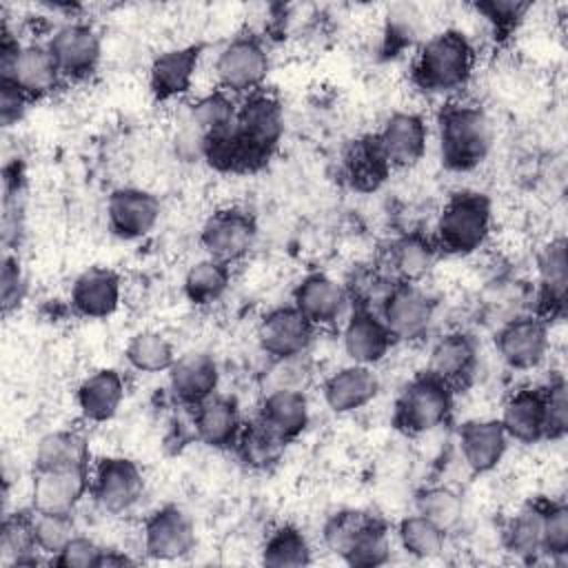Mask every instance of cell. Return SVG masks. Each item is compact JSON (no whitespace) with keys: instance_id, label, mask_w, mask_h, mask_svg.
Instances as JSON below:
<instances>
[{"instance_id":"8d00e7d4","label":"cell","mask_w":568,"mask_h":568,"mask_svg":"<svg viewBox=\"0 0 568 568\" xmlns=\"http://www.w3.org/2000/svg\"><path fill=\"white\" fill-rule=\"evenodd\" d=\"M390 557V539H388V528L377 515H368L353 541L348 544L346 552L342 559L348 566H359V568H375L386 564Z\"/></svg>"},{"instance_id":"e0dca14e","label":"cell","mask_w":568,"mask_h":568,"mask_svg":"<svg viewBox=\"0 0 568 568\" xmlns=\"http://www.w3.org/2000/svg\"><path fill=\"white\" fill-rule=\"evenodd\" d=\"M344 351L353 364L373 366L388 353L395 337L390 335L384 320L368 306H355L344 324Z\"/></svg>"},{"instance_id":"8992f818","label":"cell","mask_w":568,"mask_h":568,"mask_svg":"<svg viewBox=\"0 0 568 568\" xmlns=\"http://www.w3.org/2000/svg\"><path fill=\"white\" fill-rule=\"evenodd\" d=\"M233 129L244 146L264 166L282 140L284 109L275 95L262 89L253 91L237 106Z\"/></svg>"},{"instance_id":"60d3db41","label":"cell","mask_w":568,"mask_h":568,"mask_svg":"<svg viewBox=\"0 0 568 568\" xmlns=\"http://www.w3.org/2000/svg\"><path fill=\"white\" fill-rule=\"evenodd\" d=\"M415 510L448 532L462 521L464 501L448 486H426L415 495Z\"/></svg>"},{"instance_id":"52a82bcc","label":"cell","mask_w":568,"mask_h":568,"mask_svg":"<svg viewBox=\"0 0 568 568\" xmlns=\"http://www.w3.org/2000/svg\"><path fill=\"white\" fill-rule=\"evenodd\" d=\"M144 490V477L140 466L126 457H104L98 462L89 495L100 510L109 515H122L138 504Z\"/></svg>"},{"instance_id":"cb8c5ba5","label":"cell","mask_w":568,"mask_h":568,"mask_svg":"<svg viewBox=\"0 0 568 568\" xmlns=\"http://www.w3.org/2000/svg\"><path fill=\"white\" fill-rule=\"evenodd\" d=\"M508 435L499 419H470L459 428V450L473 473H490L504 459Z\"/></svg>"},{"instance_id":"c3c4849f","label":"cell","mask_w":568,"mask_h":568,"mask_svg":"<svg viewBox=\"0 0 568 568\" xmlns=\"http://www.w3.org/2000/svg\"><path fill=\"white\" fill-rule=\"evenodd\" d=\"M475 9L486 16V20L493 24L495 33L506 36L530 9V2H519V0H486L477 2Z\"/></svg>"},{"instance_id":"f35d334b","label":"cell","mask_w":568,"mask_h":568,"mask_svg":"<svg viewBox=\"0 0 568 568\" xmlns=\"http://www.w3.org/2000/svg\"><path fill=\"white\" fill-rule=\"evenodd\" d=\"M311 546L308 539L295 526L275 528L262 548V564L275 568H297L311 564Z\"/></svg>"},{"instance_id":"7c38bea8","label":"cell","mask_w":568,"mask_h":568,"mask_svg":"<svg viewBox=\"0 0 568 568\" xmlns=\"http://www.w3.org/2000/svg\"><path fill=\"white\" fill-rule=\"evenodd\" d=\"M62 78L84 80L89 78L100 62V36L87 22H67L55 29L47 42Z\"/></svg>"},{"instance_id":"74e56055","label":"cell","mask_w":568,"mask_h":568,"mask_svg":"<svg viewBox=\"0 0 568 568\" xmlns=\"http://www.w3.org/2000/svg\"><path fill=\"white\" fill-rule=\"evenodd\" d=\"M231 264L206 257L193 264L184 275V295L191 304L206 306L217 302L231 284Z\"/></svg>"},{"instance_id":"d6a6232c","label":"cell","mask_w":568,"mask_h":568,"mask_svg":"<svg viewBox=\"0 0 568 568\" xmlns=\"http://www.w3.org/2000/svg\"><path fill=\"white\" fill-rule=\"evenodd\" d=\"M89 466L87 439L75 430H53L40 437L33 455V470Z\"/></svg>"},{"instance_id":"ee69618b","label":"cell","mask_w":568,"mask_h":568,"mask_svg":"<svg viewBox=\"0 0 568 568\" xmlns=\"http://www.w3.org/2000/svg\"><path fill=\"white\" fill-rule=\"evenodd\" d=\"M235 115H237V106L229 95V91L224 89L202 95L191 106V120L202 131V135L231 129L235 122Z\"/></svg>"},{"instance_id":"44dd1931","label":"cell","mask_w":568,"mask_h":568,"mask_svg":"<svg viewBox=\"0 0 568 568\" xmlns=\"http://www.w3.org/2000/svg\"><path fill=\"white\" fill-rule=\"evenodd\" d=\"M202 55V44H186L160 53L149 69V87L158 102L184 95L191 89L197 62Z\"/></svg>"},{"instance_id":"ac0fdd59","label":"cell","mask_w":568,"mask_h":568,"mask_svg":"<svg viewBox=\"0 0 568 568\" xmlns=\"http://www.w3.org/2000/svg\"><path fill=\"white\" fill-rule=\"evenodd\" d=\"M539 288H537V313L544 322L564 317L566 311V288H568V262H566V240H550L537 255Z\"/></svg>"},{"instance_id":"4316f807","label":"cell","mask_w":568,"mask_h":568,"mask_svg":"<svg viewBox=\"0 0 568 568\" xmlns=\"http://www.w3.org/2000/svg\"><path fill=\"white\" fill-rule=\"evenodd\" d=\"M195 435L202 444L211 448H233L242 430V417L237 402L224 395H211L195 406L193 415Z\"/></svg>"},{"instance_id":"681fc988","label":"cell","mask_w":568,"mask_h":568,"mask_svg":"<svg viewBox=\"0 0 568 568\" xmlns=\"http://www.w3.org/2000/svg\"><path fill=\"white\" fill-rule=\"evenodd\" d=\"M24 291H27V282H24L20 262L11 255H4L2 268H0V306L4 315H9L22 304Z\"/></svg>"},{"instance_id":"836d02e7","label":"cell","mask_w":568,"mask_h":568,"mask_svg":"<svg viewBox=\"0 0 568 568\" xmlns=\"http://www.w3.org/2000/svg\"><path fill=\"white\" fill-rule=\"evenodd\" d=\"M344 166L351 184L359 191L377 189L388 178L390 171V164L386 162L375 135L355 140L346 151Z\"/></svg>"},{"instance_id":"e575fe53","label":"cell","mask_w":568,"mask_h":568,"mask_svg":"<svg viewBox=\"0 0 568 568\" xmlns=\"http://www.w3.org/2000/svg\"><path fill=\"white\" fill-rule=\"evenodd\" d=\"M33 513L20 510L2 519L0 528V559L4 566H38L42 555L33 541Z\"/></svg>"},{"instance_id":"4fadbf2b","label":"cell","mask_w":568,"mask_h":568,"mask_svg":"<svg viewBox=\"0 0 568 568\" xmlns=\"http://www.w3.org/2000/svg\"><path fill=\"white\" fill-rule=\"evenodd\" d=\"M142 537L146 555L160 561L186 557L195 546L193 524L189 515L175 504H166L153 510L144 521Z\"/></svg>"},{"instance_id":"ba28073f","label":"cell","mask_w":568,"mask_h":568,"mask_svg":"<svg viewBox=\"0 0 568 568\" xmlns=\"http://www.w3.org/2000/svg\"><path fill=\"white\" fill-rule=\"evenodd\" d=\"M268 73V55L255 36H237L226 42L215 58V75L224 91H260Z\"/></svg>"},{"instance_id":"816d5d0a","label":"cell","mask_w":568,"mask_h":568,"mask_svg":"<svg viewBox=\"0 0 568 568\" xmlns=\"http://www.w3.org/2000/svg\"><path fill=\"white\" fill-rule=\"evenodd\" d=\"M29 102L31 100L13 82L0 80V120H2V126L16 124L22 118V113L27 111Z\"/></svg>"},{"instance_id":"b9f144b4","label":"cell","mask_w":568,"mask_h":568,"mask_svg":"<svg viewBox=\"0 0 568 568\" xmlns=\"http://www.w3.org/2000/svg\"><path fill=\"white\" fill-rule=\"evenodd\" d=\"M397 537H399L402 548L408 555H413L417 559H430V557H437L442 552L446 532L437 524L426 519L424 515L415 513V515H408L399 521Z\"/></svg>"},{"instance_id":"f546056e","label":"cell","mask_w":568,"mask_h":568,"mask_svg":"<svg viewBox=\"0 0 568 568\" xmlns=\"http://www.w3.org/2000/svg\"><path fill=\"white\" fill-rule=\"evenodd\" d=\"M437 244L433 237L422 233H406L390 242L386 264L393 273V282H413L417 284L437 260Z\"/></svg>"},{"instance_id":"83f0119b","label":"cell","mask_w":568,"mask_h":568,"mask_svg":"<svg viewBox=\"0 0 568 568\" xmlns=\"http://www.w3.org/2000/svg\"><path fill=\"white\" fill-rule=\"evenodd\" d=\"M379 393V379L371 366L351 364L324 382V399L337 415L353 413L373 402Z\"/></svg>"},{"instance_id":"7402d4cb","label":"cell","mask_w":568,"mask_h":568,"mask_svg":"<svg viewBox=\"0 0 568 568\" xmlns=\"http://www.w3.org/2000/svg\"><path fill=\"white\" fill-rule=\"evenodd\" d=\"M346 291L324 273L306 275L293 291V306L313 326H328L337 322L346 308Z\"/></svg>"},{"instance_id":"ffe728a7","label":"cell","mask_w":568,"mask_h":568,"mask_svg":"<svg viewBox=\"0 0 568 568\" xmlns=\"http://www.w3.org/2000/svg\"><path fill=\"white\" fill-rule=\"evenodd\" d=\"M220 384L217 362L209 353H186L169 368V386L173 397L184 406H197L215 395Z\"/></svg>"},{"instance_id":"bcb514c9","label":"cell","mask_w":568,"mask_h":568,"mask_svg":"<svg viewBox=\"0 0 568 568\" xmlns=\"http://www.w3.org/2000/svg\"><path fill=\"white\" fill-rule=\"evenodd\" d=\"M568 552V508L564 501L544 499V555L566 557Z\"/></svg>"},{"instance_id":"d4e9b609","label":"cell","mask_w":568,"mask_h":568,"mask_svg":"<svg viewBox=\"0 0 568 568\" xmlns=\"http://www.w3.org/2000/svg\"><path fill=\"white\" fill-rule=\"evenodd\" d=\"M477 368V344L470 335L455 331L439 337L428 357V368L433 375L444 379L453 390L466 386Z\"/></svg>"},{"instance_id":"5b68a950","label":"cell","mask_w":568,"mask_h":568,"mask_svg":"<svg viewBox=\"0 0 568 568\" xmlns=\"http://www.w3.org/2000/svg\"><path fill=\"white\" fill-rule=\"evenodd\" d=\"M60 78V69L47 44H20L2 31L0 80L13 82L29 100H38L49 95Z\"/></svg>"},{"instance_id":"8fae6325","label":"cell","mask_w":568,"mask_h":568,"mask_svg":"<svg viewBox=\"0 0 568 568\" xmlns=\"http://www.w3.org/2000/svg\"><path fill=\"white\" fill-rule=\"evenodd\" d=\"M495 346L506 366L515 371H530L546 357L548 322L539 315H515L497 331Z\"/></svg>"},{"instance_id":"ab89813d","label":"cell","mask_w":568,"mask_h":568,"mask_svg":"<svg viewBox=\"0 0 568 568\" xmlns=\"http://www.w3.org/2000/svg\"><path fill=\"white\" fill-rule=\"evenodd\" d=\"M126 362L140 373H162L178 359L171 342L155 331H142L126 344Z\"/></svg>"},{"instance_id":"f5cc1de1","label":"cell","mask_w":568,"mask_h":568,"mask_svg":"<svg viewBox=\"0 0 568 568\" xmlns=\"http://www.w3.org/2000/svg\"><path fill=\"white\" fill-rule=\"evenodd\" d=\"M133 564L135 561L118 548H102L100 559H98V568H122V566H133Z\"/></svg>"},{"instance_id":"3957f363","label":"cell","mask_w":568,"mask_h":568,"mask_svg":"<svg viewBox=\"0 0 568 568\" xmlns=\"http://www.w3.org/2000/svg\"><path fill=\"white\" fill-rule=\"evenodd\" d=\"M488 231L490 200L477 191H459L444 204L433 240L442 253L470 255L486 242Z\"/></svg>"},{"instance_id":"9a60e30c","label":"cell","mask_w":568,"mask_h":568,"mask_svg":"<svg viewBox=\"0 0 568 568\" xmlns=\"http://www.w3.org/2000/svg\"><path fill=\"white\" fill-rule=\"evenodd\" d=\"M89 466L33 470L31 508L40 513H73L89 493Z\"/></svg>"},{"instance_id":"30bf717a","label":"cell","mask_w":568,"mask_h":568,"mask_svg":"<svg viewBox=\"0 0 568 568\" xmlns=\"http://www.w3.org/2000/svg\"><path fill=\"white\" fill-rule=\"evenodd\" d=\"M257 224L248 211L222 209L215 211L202 226L200 242L209 257L220 262L242 260L255 244Z\"/></svg>"},{"instance_id":"7dc6e473","label":"cell","mask_w":568,"mask_h":568,"mask_svg":"<svg viewBox=\"0 0 568 568\" xmlns=\"http://www.w3.org/2000/svg\"><path fill=\"white\" fill-rule=\"evenodd\" d=\"M546 439H561L568 433V388L561 375L546 386Z\"/></svg>"},{"instance_id":"7a4b0ae2","label":"cell","mask_w":568,"mask_h":568,"mask_svg":"<svg viewBox=\"0 0 568 568\" xmlns=\"http://www.w3.org/2000/svg\"><path fill=\"white\" fill-rule=\"evenodd\" d=\"M439 155L448 171L477 169L493 142L490 120L477 104H448L439 113Z\"/></svg>"},{"instance_id":"9c48e42d","label":"cell","mask_w":568,"mask_h":568,"mask_svg":"<svg viewBox=\"0 0 568 568\" xmlns=\"http://www.w3.org/2000/svg\"><path fill=\"white\" fill-rule=\"evenodd\" d=\"M435 304L413 282H393L379 300V317L388 326L395 339H417L422 337L433 320Z\"/></svg>"},{"instance_id":"2e32d148","label":"cell","mask_w":568,"mask_h":568,"mask_svg":"<svg viewBox=\"0 0 568 568\" xmlns=\"http://www.w3.org/2000/svg\"><path fill=\"white\" fill-rule=\"evenodd\" d=\"M313 333L315 326L295 306H280L262 317L257 326V342L271 359L293 357L306 353L313 342Z\"/></svg>"},{"instance_id":"277c9868","label":"cell","mask_w":568,"mask_h":568,"mask_svg":"<svg viewBox=\"0 0 568 568\" xmlns=\"http://www.w3.org/2000/svg\"><path fill=\"white\" fill-rule=\"evenodd\" d=\"M455 390L424 371L415 375L399 393L393 413V426L404 435H422L444 424L453 410Z\"/></svg>"},{"instance_id":"603a6c76","label":"cell","mask_w":568,"mask_h":568,"mask_svg":"<svg viewBox=\"0 0 568 568\" xmlns=\"http://www.w3.org/2000/svg\"><path fill=\"white\" fill-rule=\"evenodd\" d=\"M501 426L508 439L535 444L546 439V393L544 386L515 390L501 410Z\"/></svg>"},{"instance_id":"6da1fadb","label":"cell","mask_w":568,"mask_h":568,"mask_svg":"<svg viewBox=\"0 0 568 568\" xmlns=\"http://www.w3.org/2000/svg\"><path fill=\"white\" fill-rule=\"evenodd\" d=\"M475 51L457 29L433 36L417 53L410 80L419 91L448 93L464 87L473 73Z\"/></svg>"},{"instance_id":"f1b7e54d","label":"cell","mask_w":568,"mask_h":568,"mask_svg":"<svg viewBox=\"0 0 568 568\" xmlns=\"http://www.w3.org/2000/svg\"><path fill=\"white\" fill-rule=\"evenodd\" d=\"M257 419L286 444L308 426V402L302 390H268L260 404Z\"/></svg>"},{"instance_id":"f907efd6","label":"cell","mask_w":568,"mask_h":568,"mask_svg":"<svg viewBox=\"0 0 568 568\" xmlns=\"http://www.w3.org/2000/svg\"><path fill=\"white\" fill-rule=\"evenodd\" d=\"M102 546H98L93 539L75 535L55 557H51L53 566L60 568H98Z\"/></svg>"},{"instance_id":"d6986e66","label":"cell","mask_w":568,"mask_h":568,"mask_svg":"<svg viewBox=\"0 0 568 568\" xmlns=\"http://www.w3.org/2000/svg\"><path fill=\"white\" fill-rule=\"evenodd\" d=\"M390 169H406L422 160L426 151V124L417 113H393L375 135Z\"/></svg>"},{"instance_id":"4dcf8cb0","label":"cell","mask_w":568,"mask_h":568,"mask_svg":"<svg viewBox=\"0 0 568 568\" xmlns=\"http://www.w3.org/2000/svg\"><path fill=\"white\" fill-rule=\"evenodd\" d=\"M124 397V382L115 368H100L78 386V406L84 419H111Z\"/></svg>"},{"instance_id":"484cf974","label":"cell","mask_w":568,"mask_h":568,"mask_svg":"<svg viewBox=\"0 0 568 568\" xmlns=\"http://www.w3.org/2000/svg\"><path fill=\"white\" fill-rule=\"evenodd\" d=\"M120 304V277L104 266H91L80 273L71 286V306L89 320L109 317Z\"/></svg>"},{"instance_id":"1f68e13d","label":"cell","mask_w":568,"mask_h":568,"mask_svg":"<svg viewBox=\"0 0 568 568\" xmlns=\"http://www.w3.org/2000/svg\"><path fill=\"white\" fill-rule=\"evenodd\" d=\"M504 546L521 561H535L544 555V499L519 508L504 528Z\"/></svg>"},{"instance_id":"5bb4252c","label":"cell","mask_w":568,"mask_h":568,"mask_svg":"<svg viewBox=\"0 0 568 568\" xmlns=\"http://www.w3.org/2000/svg\"><path fill=\"white\" fill-rule=\"evenodd\" d=\"M160 200L138 186H120L106 200V220L120 240H140L160 220Z\"/></svg>"},{"instance_id":"7bdbcfd3","label":"cell","mask_w":568,"mask_h":568,"mask_svg":"<svg viewBox=\"0 0 568 568\" xmlns=\"http://www.w3.org/2000/svg\"><path fill=\"white\" fill-rule=\"evenodd\" d=\"M33 541L42 555L55 557L75 535V521L71 513H40L33 510Z\"/></svg>"},{"instance_id":"d590c367","label":"cell","mask_w":568,"mask_h":568,"mask_svg":"<svg viewBox=\"0 0 568 568\" xmlns=\"http://www.w3.org/2000/svg\"><path fill=\"white\" fill-rule=\"evenodd\" d=\"M233 448L244 466L253 470H268L280 462L286 442L277 437L271 428H266L260 419H255L242 426Z\"/></svg>"},{"instance_id":"f6af8a7d","label":"cell","mask_w":568,"mask_h":568,"mask_svg":"<svg viewBox=\"0 0 568 568\" xmlns=\"http://www.w3.org/2000/svg\"><path fill=\"white\" fill-rule=\"evenodd\" d=\"M268 390H304L311 379V366L304 355L271 359V368L264 375Z\"/></svg>"}]
</instances>
